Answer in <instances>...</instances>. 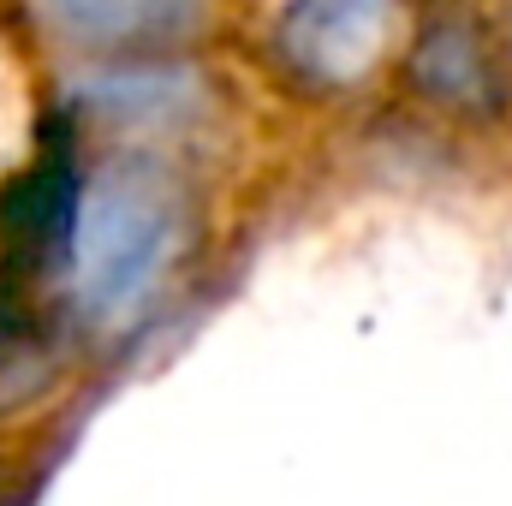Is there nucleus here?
<instances>
[{"label": "nucleus", "instance_id": "1", "mask_svg": "<svg viewBox=\"0 0 512 506\" xmlns=\"http://www.w3.org/2000/svg\"><path fill=\"white\" fill-rule=\"evenodd\" d=\"M179 239H185V203L155 161L120 155L96 167L84 179L72 251L60 268L72 310L96 328L131 322L173 268Z\"/></svg>", "mask_w": 512, "mask_h": 506}, {"label": "nucleus", "instance_id": "2", "mask_svg": "<svg viewBox=\"0 0 512 506\" xmlns=\"http://www.w3.org/2000/svg\"><path fill=\"white\" fill-rule=\"evenodd\" d=\"M399 54V0H280L274 60L316 96H346L382 78Z\"/></svg>", "mask_w": 512, "mask_h": 506}, {"label": "nucleus", "instance_id": "3", "mask_svg": "<svg viewBox=\"0 0 512 506\" xmlns=\"http://www.w3.org/2000/svg\"><path fill=\"white\" fill-rule=\"evenodd\" d=\"M399 72H405V90L423 108H435L441 120H459V126H489V120L507 114V102H512V78H507L501 48L465 12L429 18L405 42Z\"/></svg>", "mask_w": 512, "mask_h": 506}, {"label": "nucleus", "instance_id": "4", "mask_svg": "<svg viewBox=\"0 0 512 506\" xmlns=\"http://www.w3.org/2000/svg\"><path fill=\"white\" fill-rule=\"evenodd\" d=\"M30 18L90 60H161L209 30V0H30Z\"/></svg>", "mask_w": 512, "mask_h": 506}, {"label": "nucleus", "instance_id": "5", "mask_svg": "<svg viewBox=\"0 0 512 506\" xmlns=\"http://www.w3.org/2000/svg\"><path fill=\"white\" fill-rule=\"evenodd\" d=\"M78 102L114 131H185L209 108V90L179 54H161V60H108L102 72H84Z\"/></svg>", "mask_w": 512, "mask_h": 506}]
</instances>
